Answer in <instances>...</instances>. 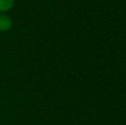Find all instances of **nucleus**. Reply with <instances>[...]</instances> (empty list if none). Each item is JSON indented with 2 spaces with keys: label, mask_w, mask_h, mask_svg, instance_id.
Listing matches in <instances>:
<instances>
[{
  "label": "nucleus",
  "mask_w": 126,
  "mask_h": 125,
  "mask_svg": "<svg viewBox=\"0 0 126 125\" xmlns=\"http://www.w3.org/2000/svg\"><path fill=\"white\" fill-rule=\"evenodd\" d=\"M12 28V20L6 13H0V32H7Z\"/></svg>",
  "instance_id": "obj_1"
},
{
  "label": "nucleus",
  "mask_w": 126,
  "mask_h": 125,
  "mask_svg": "<svg viewBox=\"0 0 126 125\" xmlns=\"http://www.w3.org/2000/svg\"><path fill=\"white\" fill-rule=\"evenodd\" d=\"M16 0H0V13H6L11 10Z\"/></svg>",
  "instance_id": "obj_2"
}]
</instances>
